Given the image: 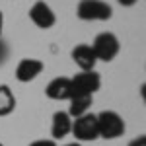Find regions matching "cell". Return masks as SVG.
Segmentation results:
<instances>
[{
	"mask_svg": "<svg viewBox=\"0 0 146 146\" xmlns=\"http://www.w3.org/2000/svg\"><path fill=\"white\" fill-rule=\"evenodd\" d=\"M98 119V133L100 138L113 140L125 135V121L117 111H101L96 115Z\"/></svg>",
	"mask_w": 146,
	"mask_h": 146,
	"instance_id": "cell-1",
	"label": "cell"
},
{
	"mask_svg": "<svg viewBox=\"0 0 146 146\" xmlns=\"http://www.w3.org/2000/svg\"><path fill=\"white\" fill-rule=\"evenodd\" d=\"M76 16L84 22H105L111 20L113 8L103 0H80Z\"/></svg>",
	"mask_w": 146,
	"mask_h": 146,
	"instance_id": "cell-2",
	"label": "cell"
},
{
	"mask_svg": "<svg viewBox=\"0 0 146 146\" xmlns=\"http://www.w3.org/2000/svg\"><path fill=\"white\" fill-rule=\"evenodd\" d=\"M90 47L94 51V55H96V58L103 60V62H111L113 58L119 55V51H121V43H119L117 35L111 33V31L100 33Z\"/></svg>",
	"mask_w": 146,
	"mask_h": 146,
	"instance_id": "cell-3",
	"label": "cell"
},
{
	"mask_svg": "<svg viewBox=\"0 0 146 146\" xmlns=\"http://www.w3.org/2000/svg\"><path fill=\"white\" fill-rule=\"evenodd\" d=\"M70 133L74 135V138L78 142H92V140H98L100 133H98V119L94 113H86L82 117L72 119V129Z\"/></svg>",
	"mask_w": 146,
	"mask_h": 146,
	"instance_id": "cell-4",
	"label": "cell"
},
{
	"mask_svg": "<svg viewBox=\"0 0 146 146\" xmlns=\"http://www.w3.org/2000/svg\"><path fill=\"white\" fill-rule=\"evenodd\" d=\"M70 82H72V92L80 96H94L101 88V76L96 70L78 72L74 78H70Z\"/></svg>",
	"mask_w": 146,
	"mask_h": 146,
	"instance_id": "cell-5",
	"label": "cell"
},
{
	"mask_svg": "<svg viewBox=\"0 0 146 146\" xmlns=\"http://www.w3.org/2000/svg\"><path fill=\"white\" fill-rule=\"evenodd\" d=\"M29 20L39 27V29H51L56 23V16L53 8L47 4L45 0H37L29 8Z\"/></svg>",
	"mask_w": 146,
	"mask_h": 146,
	"instance_id": "cell-6",
	"label": "cell"
},
{
	"mask_svg": "<svg viewBox=\"0 0 146 146\" xmlns=\"http://www.w3.org/2000/svg\"><path fill=\"white\" fill-rule=\"evenodd\" d=\"M45 94L49 100H55V101H64L70 100L74 96L72 92V82L66 76H58V78H53L45 88Z\"/></svg>",
	"mask_w": 146,
	"mask_h": 146,
	"instance_id": "cell-7",
	"label": "cell"
},
{
	"mask_svg": "<svg viewBox=\"0 0 146 146\" xmlns=\"http://www.w3.org/2000/svg\"><path fill=\"white\" fill-rule=\"evenodd\" d=\"M43 68H45V64L39 58H22L16 66V78L22 84H27L37 78L43 72Z\"/></svg>",
	"mask_w": 146,
	"mask_h": 146,
	"instance_id": "cell-8",
	"label": "cell"
},
{
	"mask_svg": "<svg viewBox=\"0 0 146 146\" xmlns=\"http://www.w3.org/2000/svg\"><path fill=\"white\" fill-rule=\"evenodd\" d=\"M72 60L76 62V66L82 70V72H86V70H94L96 68V62H98V58L94 55V51H92L90 45H86V43H80L72 49Z\"/></svg>",
	"mask_w": 146,
	"mask_h": 146,
	"instance_id": "cell-9",
	"label": "cell"
},
{
	"mask_svg": "<svg viewBox=\"0 0 146 146\" xmlns=\"http://www.w3.org/2000/svg\"><path fill=\"white\" fill-rule=\"evenodd\" d=\"M70 129H72V117L66 111H56L53 115V121H51L53 140H58V138H64L66 135H70Z\"/></svg>",
	"mask_w": 146,
	"mask_h": 146,
	"instance_id": "cell-10",
	"label": "cell"
},
{
	"mask_svg": "<svg viewBox=\"0 0 146 146\" xmlns=\"http://www.w3.org/2000/svg\"><path fill=\"white\" fill-rule=\"evenodd\" d=\"M68 101H70V105H68L66 113L72 119H76V117H82V115L90 113V107H92V103H94V96H80V94H74Z\"/></svg>",
	"mask_w": 146,
	"mask_h": 146,
	"instance_id": "cell-11",
	"label": "cell"
},
{
	"mask_svg": "<svg viewBox=\"0 0 146 146\" xmlns=\"http://www.w3.org/2000/svg\"><path fill=\"white\" fill-rule=\"evenodd\" d=\"M16 109V96L8 84H0V117H6Z\"/></svg>",
	"mask_w": 146,
	"mask_h": 146,
	"instance_id": "cell-12",
	"label": "cell"
},
{
	"mask_svg": "<svg viewBox=\"0 0 146 146\" xmlns=\"http://www.w3.org/2000/svg\"><path fill=\"white\" fill-rule=\"evenodd\" d=\"M29 146H56V142L53 138H47V140H33Z\"/></svg>",
	"mask_w": 146,
	"mask_h": 146,
	"instance_id": "cell-13",
	"label": "cell"
},
{
	"mask_svg": "<svg viewBox=\"0 0 146 146\" xmlns=\"http://www.w3.org/2000/svg\"><path fill=\"white\" fill-rule=\"evenodd\" d=\"M129 146H146V136L140 135L138 138H135V140H131V144Z\"/></svg>",
	"mask_w": 146,
	"mask_h": 146,
	"instance_id": "cell-14",
	"label": "cell"
},
{
	"mask_svg": "<svg viewBox=\"0 0 146 146\" xmlns=\"http://www.w3.org/2000/svg\"><path fill=\"white\" fill-rule=\"evenodd\" d=\"M117 2H119L121 6H127V8H129V6H135L138 0H117Z\"/></svg>",
	"mask_w": 146,
	"mask_h": 146,
	"instance_id": "cell-15",
	"label": "cell"
},
{
	"mask_svg": "<svg viewBox=\"0 0 146 146\" xmlns=\"http://www.w3.org/2000/svg\"><path fill=\"white\" fill-rule=\"evenodd\" d=\"M2 27H4V14L0 12V35H2Z\"/></svg>",
	"mask_w": 146,
	"mask_h": 146,
	"instance_id": "cell-16",
	"label": "cell"
},
{
	"mask_svg": "<svg viewBox=\"0 0 146 146\" xmlns=\"http://www.w3.org/2000/svg\"><path fill=\"white\" fill-rule=\"evenodd\" d=\"M64 146H80L78 142H72V144H64Z\"/></svg>",
	"mask_w": 146,
	"mask_h": 146,
	"instance_id": "cell-17",
	"label": "cell"
},
{
	"mask_svg": "<svg viewBox=\"0 0 146 146\" xmlns=\"http://www.w3.org/2000/svg\"><path fill=\"white\" fill-rule=\"evenodd\" d=\"M0 146H4V144H2V142H0Z\"/></svg>",
	"mask_w": 146,
	"mask_h": 146,
	"instance_id": "cell-18",
	"label": "cell"
}]
</instances>
